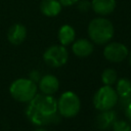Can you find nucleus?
Masks as SVG:
<instances>
[{
    "label": "nucleus",
    "mask_w": 131,
    "mask_h": 131,
    "mask_svg": "<svg viewBox=\"0 0 131 131\" xmlns=\"http://www.w3.org/2000/svg\"><path fill=\"white\" fill-rule=\"evenodd\" d=\"M57 114V100L52 95L36 94L26 110L27 118L37 126H44L52 123Z\"/></svg>",
    "instance_id": "obj_1"
},
{
    "label": "nucleus",
    "mask_w": 131,
    "mask_h": 131,
    "mask_svg": "<svg viewBox=\"0 0 131 131\" xmlns=\"http://www.w3.org/2000/svg\"><path fill=\"white\" fill-rule=\"evenodd\" d=\"M114 26L111 20L104 17L93 18L88 25V35L95 44H106L114 36Z\"/></svg>",
    "instance_id": "obj_2"
},
{
    "label": "nucleus",
    "mask_w": 131,
    "mask_h": 131,
    "mask_svg": "<svg viewBox=\"0 0 131 131\" xmlns=\"http://www.w3.org/2000/svg\"><path fill=\"white\" fill-rule=\"evenodd\" d=\"M9 93L19 102H29L37 94V85L30 79L19 78L10 84Z\"/></svg>",
    "instance_id": "obj_3"
},
{
    "label": "nucleus",
    "mask_w": 131,
    "mask_h": 131,
    "mask_svg": "<svg viewBox=\"0 0 131 131\" xmlns=\"http://www.w3.org/2000/svg\"><path fill=\"white\" fill-rule=\"evenodd\" d=\"M81 108L79 96L73 91L63 92L57 100V112L64 118H74Z\"/></svg>",
    "instance_id": "obj_4"
},
{
    "label": "nucleus",
    "mask_w": 131,
    "mask_h": 131,
    "mask_svg": "<svg viewBox=\"0 0 131 131\" xmlns=\"http://www.w3.org/2000/svg\"><path fill=\"white\" fill-rule=\"evenodd\" d=\"M119 95L117 91L110 85H104L100 87L93 96V104L98 111H108L113 110L118 103Z\"/></svg>",
    "instance_id": "obj_5"
},
{
    "label": "nucleus",
    "mask_w": 131,
    "mask_h": 131,
    "mask_svg": "<svg viewBox=\"0 0 131 131\" xmlns=\"http://www.w3.org/2000/svg\"><path fill=\"white\" fill-rule=\"evenodd\" d=\"M43 59L49 67L59 68L67 63L69 59V52L62 45H52L43 53Z\"/></svg>",
    "instance_id": "obj_6"
},
{
    "label": "nucleus",
    "mask_w": 131,
    "mask_h": 131,
    "mask_svg": "<svg viewBox=\"0 0 131 131\" xmlns=\"http://www.w3.org/2000/svg\"><path fill=\"white\" fill-rule=\"evenodd\" d=\"M128 48L123 43L111 42L103 49V56L111 62H121L128 56Z\"/></svg>",
    "instance_id": "obj_7"
},
{
    "label": "nucleus",
    "mask_w": 131,
    "mask_h": 131,
    "mask_svg": "<svg viewBox=\"0 0 131 131\" xmlns=\"http://www.w3.org/2000/svg\"><path fill=\"white\" fill-rule=\"evenodd\" d=\"M39 89L43 94L52 95L59 88V81L53 75H44L39 80Z\"/></svg>",
    "instance_id": "obj_8"
},
{
    "label": "nucleus",
    "mask_w": 131,
    "mask_h": 131,
    "mask_svg": "<svg viewBox=\"0 0 131 131\" xmlns=\"http://www.w3.org/2000/svg\"><path fill=\"white\" fill-rule=\"evenodd\" d=\"M116 0H92L91 9L100 16L111 14L116 8Z\"/></svg>",
    "instance_id": "obj_9"
},
{
    "label": "nucleus",
    "mask_w": 131,
    "mask_h": 131,
    "mask_svg": "<svg viewBox=\"0 0 131 131\" xmlns=\"http://www.w3.org/2000/svg\"><path fill=\"white\" fill-rule=\"evenodd\" d=\"M27 37V29L21 24L12 25L7 32V39L13 45L21 44Z\"/></svg>",
    "instance_id": "obj_10"
},
{
    "label": "nucleus",
    "mask_w": 131,
    "mask_h": 131,
    "mask_svg": "<svg viewBox=\"0 0 131 131\" xmlns=\"http://www.w3.org/2000/svg\"><path fill=\"white\" fill-rule=\"evenodd\" d=\"M73 53L78 57H86L89 56L93 52V43L88 39H78L72 45Z\"/></svg>",
    "instance_id": "obj_11"
},
{
    "label": "nucleus",
    "mask_w": 131,
    "mask_h": 131,
    "mask_svg": "<svg viewBox=\"0 0 131 131\" xmlns=\"http://www.w3.org/2000/svg\"><path fill=\"white\" fill-rule=\"evenodd\" d=\"M62 5L58 0H42L40 3V10L42 14L48 17L56 16L60 13Z\"/></svg>",
    "instance_id": "obj_12"
},
{
    "label": "nucleus",
    "mask_w": 131,
    "mask_h": 131,
    "mask_svg": "<svg viewBox=\"0 0 131 131\" xmlns=\"http://www.w3.org/2000/svg\"><path fill=\"white\" fill-rule=\"evenodd\" d=\"M57 37H58V41H59L60 45L67 46L74 42L75 37H76V32L72 26L63 25L59 28Z\"/></svg>",
    "instance_id": "obj_13"
},
{
    "label": "nucleus",
    "mask_w": 131,
    "mask_h": 131,
    "mask_svg": "<svg viewBox=\"0 0 131 131\" xmlns=\"http://www.w3.org/2000/svg\"><path fill=\"white\" fill-rule=\"evenodd\" d=\"M116 121V113L113 110L102 111L96 118V124L99 129H108Z\"/></svg>",
    "instance_id": "obj_14"
},
{
    "label": "nucleus",
    "mask_w": 131,
    "mask_h": 131,
    "mask_svg": "<svg viewBox=\"0 0 131 131\" xmlns=\"http://www.w3.org/2000/svg\"><path fill=\"white\" fill-rule=\"evenodd\" d=\"M116 91L121 98L129 97L131 94V81L129 79H126V78H122L120 80H117Z\"/></svg>",
    "instance_id": "obj_15"
},
{
    "label": "nucleus",
    "mask_w": 131,
    "mask_h": 131,
    "mask_svg": "<svg viewBox=\"0 0 131 131\" xmlns=\"http://www.w3.org/2000/svg\"><path fill=\"white\" fill-rule=\"evenodd\" d=\"M101 80H102V83L104 85H110L112 86L113 84H115L118 80V75H117V72L114 70V69H105L102 74H101Z\"/></svg>",
    "instance_id": "obj_16"
},
{
    "label": "nucleus",
    "mask_w": 131,
    "mask_h": 131,
    "mask_svg": "<svg viewBox=\"0 0 131 131\" xmlns=\"http://www.w3.org/2000/svg\"><path fill=\"white\" fill-rule=\"evenodd\" d=\"M113 131H131V124L125 120H116L112 125Z\"/></svg>",
    "instance_id": "obj_17"
},
{
    "label": "nucleus",
    "mask_w": 131,
    "mask_h": 131,
    "mask_svg": "<svg viewBox=\"0 0 131 131\" xmlns=\"http://www.w3.org/2000/svg\"><path fill=\"white\" fill-rule=\"evenodd\" d=\"M76 4L78 9L81 12H86L89 9H91V2H89L88 0H81V1H78Z\"/></svg>",
    "instance_id": "obj_18"
},
{
    "label": "nucleus",
    "mask_w": 131,
    "mask_h": 131,
    "mask_svg": "<svg viewBox=\"0 0 131 131\" xmlns=\"http://www.w3.org/2000/svg\"><path fill=\"white\" fill-rule=\"evenodd\" d=\"M29 79L30 80H32L33 82H39V80H40V74H39V72L38 71H32L31 73H30V77H29Z\"/></svg>",
    "instance_id": "obj_19"
},
{
    "label": "nucleus",
    "mask_w": 131,
    "mask_h": 131,
    "mask_svg": "<svg viewBox=\"0 0 131 131\" xmlns=\"http://www.w3.org/2000/svg\"><path fill=\"white\" fill-rule=\"evenodd\" d=\"M125 116L127 118V120L131 123V101L128 102L126 105H125Z\"/></svg>",
    "instance_id": "obj_20"
},
{
    "label": "nucleus",
    "mask_w": 131,
    "mask_h": 131,
    "mask_svg": "<svg viewBox=\"0 0 131 131\" xmlns=\"http://www.w3.org/2000/svg\"><path fill=\"white\" fill-rule=\"evenodd\" d=\"M60 2V4L62 6H72L74 4H76L79 0H58Z\"/></svg>",
    "instance_id": "obj_21"
},
{
    "label": "nucleus",
    "mask_w": 131,
    "mask_h": 131,
    "mask_svg": "<svg viewBox=\"0 0 131 131\" xmlns=\"http://www.w3.org/2000/svg\"><path fill=\"white\" fill-rule=\"evenodd\" d=\"M35 131H47V130H45V129H42V128H40V129H37V130H35Z\"/></svg>",
    "instance_id": "obj_22"
},
{
    "label": "nucleus",
    "mask_w": 131,
    "mask_h": 131,
    "mask_svg": "<svg viewBox=\"0 0 131 131\" xmlns=\"http://www.w3.org/2000/svg\"><path fill=\"white\" fill-rule=\"evenodd\" d=\"M129 62H130V66H131V53H130V57H129Z\"/></svg>",
    "instance_id": "obj_23"
},
{
    "label": "nucleus",
    "mask_w": 131,
    "mask_h": 131,
    "mask_svg": "<svg viewBox=\"0 0 131 131\" xmlns=\"http://www.w3.org/2000/svg\"><path fill=\"white\" fill-rule=\"evenodd\" d=\"M129 97H130V100H131V94H130V96H129Z\"/></svg>",
    "instance_id": "obj_24"
}]
</instances>
